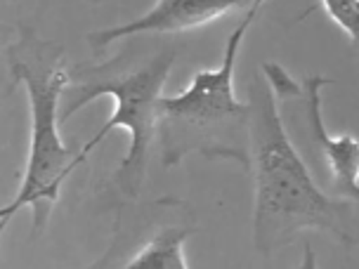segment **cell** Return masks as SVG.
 Wrapping results in <instances>:
<instances>
[{
	"mask_svg": "<svg viewBox=\"0 0 359 269\" xmlns=\"http://www.w3.org/2000/svg\"><path fill=\"white\" fill-rule=\"evenodd\" d=\"M319 5L359 50V0H319Z\"/></svg>",
	"mask_w": 359,
	"mask_h": 269,
	"instance_id": "obj_8",
	"label": "cell"
},
{
	"mask_svg": "<svg viewBox=\"0 0 359 269\" xmlns=\"http://www.w3.org/2000/svg\"><path fill=\"white\" fill-rule=\"evenodd\" d=\"M251 104V172L255 187L253 246L260 255H274L303 232L331 234L345 246L359 241L357 201L326 194L307 168L303 153L291 142L265 76L248 85Z\"/></svg>",
	"mask_w": 359,
	"mask_h": 269,
	"instance_id": "obj_1",
	"label": "cell"
},
{
	"mask_svg": "<svg viewBox=\"0 0 359 269\" xmlns=\"http://www.w3.org/2000/svg\"><path fill=\"white\" fill-rule=\"evenodd\" d=\"M196 227L172 224V227L156 229V234L135 253L123 267L130 269H187L189 262L184 258V243Z\"/></svg>",
	"mask_w": 359,
	"mask_h": 269,
	"instance_id": "obj_7",
	"label": "cell"
},
{
	"mask_svg": "<svg viewBox=\"0 0 359 269\" xmlns=\"http://www.w3.org/2000/svg\"><path fill=\"white\" fill-rule=\"evenodd\" d=\"M262 74L277 99L293 109V125L303 130L307 156L324 177L326 194L359 203V139L355 134H329L322 118V88L333 78L310 74L296 81L281 64H262Z\"/></svg>",
	"mask_w": 359,
	"mask_h": 269,
	"instance_id": "obj_5",
	"label": "cell"
},
{
	"mask_svg": "<svg viewBox=\"0 0 359 269\" xmlns=\"http://www.w3.org/2000/svg\"><path fill=\"white\" fill-rule=\"evenodd\" d=\"M262 5L265 0H255L227 36L222 62L215 69H198L187 90L161 99L158 146L163 168L182 163L191 153L251 168V104L236 99L234 71L241 43Z\"/></svg>",
	"mask_w": 359,
	"mask_h": 269,
	"instance_id": "obj_3",
	"label": "cell"
},
{
	"mask_svg": "<svg viewBox=\"0 0 359 269\" xmlns=\"http://www.w3.org/2000/svg\"><path fill=\"white\" fill-rule=\"evenodd\" d=\"M255 0H156L149 12L133 22L118 24L88 34V43L95 53L107 50L114 41L135 36H177L203 29L224 17L248 12Z\"/></svg>",
	"mask_w": 359,
	"mask_h": 269,
	"instance_id": "obj_6",
	"label": "cell"
},
{
	"mask_svg": "<svg viewBox=\"0 0 359 269\" xmlns=\"http://www.w3.org/2000/svg\"><path fill=\"white\" fill-rule=\"evenodd\" d=\"M172 64L175 50L165 48L156 55L126 57L123 53L104 64H81L72 69V85L64 92L67 102L62 104V123L97 97L116 102L111 118L95 137H90L88 144L81 146V161L86 163L95 146L104 142L111 130H128L130 146L114 172V184L126 198H137L147 179L151 144L158 137V106Z\"/></svg>",
	"mask_w": 359,
	"mask_h": 269,
	"instance_id": "obj_4",
	"label": "cell"
},
{
	"mask_svg": "<svg viewBox=\"0 0 359 269\" xmlns=\"http://www.w3.org/2000/svg\"><path fill=\"white\" fill-rule=\"evenodd\" d=\"M12 81L24 85L31 111L29 158L22 184L12 201L0 210V229L8 227L17 210H34V229L43 232L50 210L60 198L64 179L81 161V149L64 146L60 137V102L72 85V69H67V53L60 43L45 41L34 29L24 27L17 41L5 50Z\"/></svg>",
	"mask_w": 359,
	"mask_h": 269,
	"instance_id": "obj_2",
	"label": "cell"
},
{
	"mask_svg": "<svg viewBox=\"0 0 359 269\" xmlns=\"http://www.w3.org/2000/svg\"><path fill=\"white\" fill-rule=\"evenodd\" d=\"M95 3H100V0H95Z\"/></svg>",
	"mask_w": 359,
	"mask_h": 269,
	"instance_id": "obj_9",
	"label": "cell"
}]
</instances>
